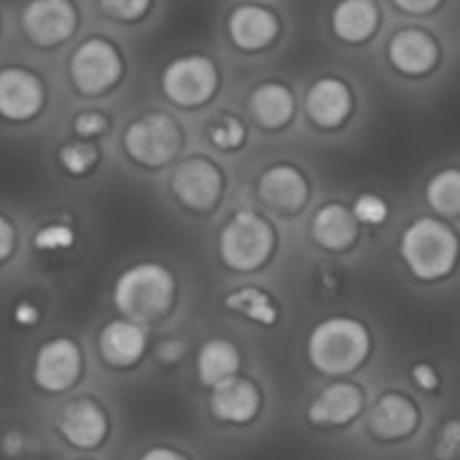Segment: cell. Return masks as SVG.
I'll return each mask as SVG.
<instances>
[{
  "label": "cell",
  "instance_id": "obj_1",
  "mask_svg": "<svg viewBox=\"0 0 460 460\" xmlns=\"http://www.w3.org/2000/svg\"><path fill=\"white\" fill-rule=\"evenodd\" d=\"M129 73L121 43L108 32H89L75 40L67 54L65 75L75 97L84 102L108 100L116 94Z\"/></svg>",
  "mask_w": 460,
  "mask_h": 460
},
{
  "label": "cell",
  "instance_id": "obj_2",
  "mask_svg": "<svg viewBox=\"0 0 460 460\" xmlns=\"http://www.w3.org/2000/svg\"><path fill=\"white\" fill-rule=\"evenodd\" d=\"M178 280L170 267L159 261H137L119 272L111 299L121 318L135 323H156L167 318L175 307Z\"/></svg>",
  "mask_w": 460,
  "mask_h": 460
},
{
  "label": "cell",
  "instance_id": "obj_3",
  "mask_svg": "<svg viewBox=\"0 0 460 460\" xmlns=\"http://www.w3.org/2000/svg\"><path fill=\"white\" fill-rule=\"evenodd\" d=\"M372 353L369 329L348 315H334L321 321L307 337L310 364L329 377H342L356 372Z\"/></svg>",
  "mask_w": 460,
  "mask_h": 460
},
{
  "label": "cell",
  "instance_id": "obj_4",
  "mask_svg": "<svg viewBox=\"0 0 460 460\" xmlns=\"http://www.w3.org/2000/svg\"><path fill=\"white\" fill-rule=\"evenodd\" d=\"M399 253L418 280L437 283L453 275L458 264V234L437 218H418L404 229Z\"/></svg>",
  "mask_w": 460,
  "mask_h": 460
},
{
  "label": "cell",
  "instance_id": "obj_5",
  "mask_svg": "<svg viewBox=\"0 0 460 460\" xmlns=\"http://www.w3.org/2000/svg\"><path fill=\"white\" fill-rule=\"evenodd\" d=\"M183 143V127L167 111H146L121 132V151L140 170H162L172 164L181 156Z\"/></svg>",
  "mask_w": 460,
  "mask_h": 460
},
{
  "label": "cell",
  "instance_id": "obj_6",
  "mask_svg": "<svg viewBox=\"0 0 460 460\" xmlns=\"http://www.w3.org/2000/svg\"><path fill=\"white\" fill-rule=\"evenodd\" d=\"M16 24L27 46L38 51H57L78 38L84 11L78 0H24Z\"/></svg>",
  "mask_w": 460,
  "mask_h": 460
},
{
  "label": "cell",
  "instance_id": "obj_7",
  "mask_svg": "<svg viewBox=\"0 0 460 460\" xmlns=\"http://www.w3.org/2000/svg\"><path fill=\"white\" fill-rule=\"evenodd\" d=\"M51 102L49 81L24 62L0 65V124L30 127L46 116Z\"/></svg>",
  "mask_w": 460,
  "mask_h": 460
},
{
  "label": "cell",
  "instance_id": "obj_8",
  "mask_svg": "<svg viewBox=\"0 0 460 460\" xmlns=\"http://www.w3.org/2000/svg\"><path fill=\"white\" fill-rule=\"evenodd\" d=\"M275 251V232L253 210H237L218 234V256L232 272L261 270Z\"/></svg>",
  "mask_w": 460,
  "mask_h": 460
},
{
  "label": "cell",
  "instance_id": "obj_9",
  "mask_svg": "<svg viewBox=\"0 0 460 460\" xmlns=\"http://www.w3.org/2000/svg\"><path fill=\"white\" fill-rule=\"evenodd\" d=\"M218 67L205 54H181L162 67L159 89L170 105L194 111L210 102L218 92Z\"/></svg>",
  "mask_w": 460,
  "mask_h": 460
},
{
  "label": "cell",
  "instance_id": "obj_10",
  "mask_svg": "<svg viewBox=\"0 0 460 460\" xmlns=\"http://www.w3.org/2000/svg\"><path fill=\"white\" fill-rule=\"evenodd\" d=\"M86 361L73 337H51L38 345L32 358V383L38 391L59 396L78 385Z\"/></svg>",
  "mask_w": 460,
  "mask_h": 460
},
{
  "label": "cell",
  "instance_id": "obj_11",
  "mask_svg": "<svg viewBox=\"0 0 460 460\" xmlns=\"http://www.w3.org/2000/svg\"><path fill=\"white\" fill-rule=\"evenodd\" d=\"M170 191L181 208L191 213H210L224 194V172L208 156H189L175 164Z\"/></svg>",
  "mask_w": 460,
  "mask_h": 460
},
{
  "label": "cell",
  "instance_id": "obj_12",
  "mask_svg": "<svg viewBox=\"0 0 460 460\" xmlns=\"http://www.w3.org/2000/svg\"><path fill=\"white\" fill-rule=\"evenodd\" d=\"M57 431L62 434V439L81 450V453H94L108 442L111 434V420L105 407L92 399V396H78L73 402H67L59 415H57Z\"/></svg>",
  "mask_w": 460,
  "mask_h": 460
},
{
  "label": "cell",
  "instance_id": "obj_13",
  "mask_svg": "<svg viewBox=\"0 0 460 460\" xmlns=\"http://www.w3.org/2000/svg\"><path fill=\"white\" fill-rule=\"evenodd\" d=\"M97 350L111 369H135L148 353V332L143 323H135L129 318H113L100 329Z\"/></svg>",
  "mask_w": 460,
  "mask_h": 460
},
{
  "label": "cell",
  "instance_id": "obj_14",
  "mask_svg": "<svg viewBox=\"0 0 460 460\" xmlns=\"http://www.w3.org/2000/svg\"><path fill=\"white\" fill-rule=\"evenodd\" d=\"M210 412L218 423L245 426L261 412V391L251 377L234 375L210 388Z\"/></svg>",
  "mask_w": 460,
  "mask_h": 460
},
{
  "label": "cell",
  "instance_id": "obj_15",
  "mask_svg": "<svg viewBox=\"0 0 460 460\" xmlns=\"http://www.w3.org/2000/svg\"><path fill=\"white\" fill-rule=\"evenodd\" d=\"M364 412V391L356 383H332L326 385L313 404L307 407V418L321 429H342L353 423Z\"/></svg>",
  "mask_w": 460,
  "mask_h": 460
},
{
  "label": "cell",
  "instance_id": "obj_16",
  "mask_svg": "<svg viewBox=\"0 0 460 460\" xmlns=\"http://www.w3.org/2000/svg\"><path fill=\"white\" fill-rule=\"evenodd\" d=\"M420 426V410L404 394H383L369 412V431L380 442L410 439Z\"/></svg>",
  "mask_w": 460,
  "mask_h": 460
},
{
  "label": "cell",
  "instance_id": "obj_17",
  "mask_svg": "<svg viewBox=\"0 0 460 460\" xmlns=\"http://www.w3.org/2000/svg\"><path fill=\"white\" fill-rule=\"evenodd\" d=\"M259 197L278 213H296L310 197L307 178L291 164H275L259 178Z\"/></svg>",
  "mask_w": 460,
  "mask_h": 460
},
{
  "label": "cell",
  "instance_id": "obj_18",
  "mask_svg": "<svg viewBox=\"0 0 460 460\" xmlns=\"http://www.w3.org/2000/svg\"><path fill=\"white\" fill-rule=\"evenodd\" d=\"M229 38L237 49L243 51H256L264 49L275 40L278 35V19L272 11L261 5H237L229 13Z\"/></svg>",
  "mask_w": 460,
  "mask_h": 460
},
{
  "label": "cell",
  "instance_id": "obj_19",
  "mask_svg": "<svg viewBox=\"0 0 460 460\" xmlns=\"http://www.w3.org/2000/svg\"><path fill=\"white\" fill-rule=\"evenodd\" d=\"M353 108V97L350 89L337 81V78H323L318 84H313V89L307 92V116L326 129L340 127Z\"/></svg>",
  "mask_w": 460,
  "mask_h": 460
},
{
  "label": "cell",
  "instance_id": "obj_20",
  "mask_svg": "<svg viewBox=\"0 0 460 460\" xmlns=\"http://www.w3.org/2000/svg\"><path fill=\"white\" fill-rule=\"evenodd\" d=\"M391 62L410 75L429 73L437 65V40L423 30H402L391 38Z\"/></svg>",
  "mask_w": 460,
  "mask_h": 460
},
{
  "label": "cell",
  "instance_id": "obj_21",
  "mask_svg": "<svg viewBox=\"0 0 460 460\" xmlns=\"http://www.w3.org/2000/svg\"><path fill=\"white\" fill-rule=\"evenodd\" d=\"M358 237V221L353 210L340 202L323 205L313 218V240L326 251H348Z\"/></svg>",
  "mask_w": 460,
  "mask_h": 460
},
{
  "label": "cell",
  "instance_id": "obj_22",
  "mask_svg": "<svg viewBox=\"0 0 460 460\" xmlns=\"http://www.w3.org/2000/svg\"><path fill=\"white\" fill-rule=\"evenodd\" d=\"M240 375V350L234 342L213 337L197 353V377L202 385L216 388L218 383Z\"/></svg>",
  "mask_w": 460,
  "mask_h": 460
},
{
  "label": "cell",
  "instance_id": "obj_23",
  "mask_svg": "<svg viewBox=\"0 0 460 460\" xmlns=\"http://www.w3.org/2000/svg\"><path fill=\"white\" fill-rule=\"evenodd\" d=\"M377 19H380V11L375 0H342L332 13V27L342 40L361 43L375 32Z\"/></svg>",
  "mask_w": 460,
  "mask_h": 460
},
{
  "label": "cell",
  "instance_id": "obj_24",
  "mask_svg": "<svg viewBox=\"0 0 460 460\" xmlns=\"http://www.w3.org/2000/svg\"><path fill=\"white\" fill-rule=\"evenodd\" d=\"M248 105H251L253 119H256L261 127L278 129V127H283V124L291 119V113H294V94H291L286 86H280V84H264V86L253 89Z\"/></svg>",
  "mask_w": 460,
  "mask_h": 460
},
{
  "label": "cell",
  "instance_id": "obj_25",
  "mask_svg": "<svg viewBox=\"0 0 460 460\" xmlns=\"http://www.w3.org/2000/svg\"><path fill=\"white\" fill-rule=\"evenodd\" d=\"M224 307L234 315H243V318L259 323V326H275L280 318L275 299L259 286H240V288L229 291L224 296Z\"/></svg>",
  "mask_w": 460,
  "mask_h": 460
},
{
  "label": "cell",
  "instance_id": "obj_26",
  "mask_svg": "<svg viewBox=\"0 0 460 460\" xmlns=\"http://www.w3.org/2000/svg\"><path fill=\"white\" fill-rule=\"evenodd\" d=\"M57 164L67 178H75V181L89 178L102 164V148L94 140L70 137L57 148Z\"/></svg>",
  "mask_w": 460,
  "mask_h": 460
},
{
  "label": "cell",
  "instance_id": "obj_27",
  "mask_svg": "<svg viewBox=\"0 0 460 460\" xmlns=\"http://www.w3.org/2000/svg\"><path fill=\"white\" fill-rule=\"evenodd\" d=\"M426 199L429 205L439 213V216H460V170H442L429 181L426 189Z\"/></svg>",
  "mask_w": 460,
  "mask_h": 460
},
{
  "label": "cell",
  "instance_id": "obj_28",
  "mask_svg": "<svg viewBox=\"0 0 460 460\" xmlns=\"http://www.w3.org/2000/svg\"><path fill=\"white\" fill-rule=\"evenodd\" d=\"M78 232L67 221H43L32 234V248L40 253H65L75 245Z\"/></svg>",
  "mask_w": 460,
  "mask_h": 460
},
{
  "label": "cell",
  "instance_id": "obj_29",
  "mask_svg": "<svg viewBox=\"0 0 460 460\" xmlns=\"http://www.w3.org/2000/svg\"><path fill=\"white\" fill-rule=\"evenodd\" d=\"M111 129H113V116L105 108H81L70 119V132L73 137H81V140L100 143L102 137L111 135Z\"/></svg>",
  "mask_w": 460,
  "mask_h": 460
},
{
  "label": "cell",
  "instance_id": "obj_30",
  "mask_svg": "<svg viewBox=\"0 0 460 460\" xmlns=\"http://www.w3.org/2000/svg\"><path fill=\"white\" fill-rule=\"evenodd\" d=\"M94 5L102 19L129 27V24H140L151 13L154 0H94Z\"/></svg>",
  "mask_w": 460,
  "mask_h": 460
},
{
  "label": "cell",
  "instance_id": "obj_31",
  "mask_svg": "<svg viewBox=\"0 0 460 460\" xmlns=\"http://www.w3.org/2000/svg\"><path fill=\"white\" fill-rule=\"evenodd\" d=\"M208 140L221 151H234L245 143V127L234 116H221L208 127Z\"/></svg>",
  "mask_w": 460,
  "mask_h": 460
},
{
  "label": "cell",
  "instance_id": "obj_32",
  "mask_svg": "<svg viewBox=\"0 0 460 460\" xmlns=\"http://www.w3.org/2000/svg\"><path fill=\"white\" fill-rule=\"evenodd\" d=\"M353 216H356V221H361V224L377 226V224H383V221L388 218V205H385V199L377 197V194H361V197L356 199V205H353Z\"/></svg>",
  "mask_w": 460,
  "mask_h": 460
},
{
  "label": "cell",
  "instance_id": "obj_33",
  "mask_svg": "<svg viewBox=\"0 0 460 460\" xmlns=\"http://www.w3.org/2000/svg\"><path fill=\"white\" fill-rule=\"evenodd\" d=\"M437 456L445 460H460V418H453L442 426L437 437Z\"/></svg>",
  "mask_w": 460,
  "mask_h": 460
},
{
  "label": "cell",
  "instance_id": "obj_34",
  "mask_svg": "<svg viewBox=\"0 0 460 460\" xmlns=\"http://www.w3.org/2000/svg\"><path fill=\"white\" fill-rule=\"evenodd\" d=\"M186 353H189V345H186L181 337H167V340H162V342L154 348V356H156V361H159L162 367H175V364H181V361L186 358Z\"/></svg>",
  "mask_w": 460,
  "mask_h": 460
},
{
  "label": "cell",
  "instance_id": "obj_35",
  "mask_svg": "<svg viewBox=\"0 0 460 460\" xmlns=\"http://www.w3.org/2000/svg\"><path fill=\"white\" fill-rule=\"evenodd\" d=\"M11 318H13V323L19 329H35L40 323V318H43V310L30 299H19L13 305V310H11Z\"/></svg>",
  "mask_w": 460,
  "mask_h": 460
},
{
  "label": "cell",
  "instance_id": "obj_36",
  "mask_svg": "<svg viewBox=\"0 0 460 460\" xmlns=\"http://www.w3.org/2000/svg\"><path fill=\"white\" fill-rule=\"evenodd\" d=\"M16 243H19V234H16L13 221L5 213H0V267L16 253Z\"/></svg>",
  "mask_w": 460,
  "mask_h": 460
},
{
  "label": "cell",
  "instance_id": "obj_37",
  "mask_svg": "<svg viewBox=\"0 0 460 460\" xmlns=\"http://www.w3.org/2000/svg\"><path fill=\"white\" fill-rule=\"evenodd\" d=\"M412 383L423 391V394H434V391H439V385H442V377H439V372L431 367V364H415L412 367Z\"/></svg>",
  "mask_w": 460,
  "mask_h": 460
},
{
  "label": "cell",
  "instance_id": "obj_38",
  "mask_svg": "<svg viewBox=\"0 0 460 460\" xmlns=\"http://www.w3.org/2000/svg\"><path fill=\"white\" fill-rule=\"evenodd\" d=\"M137 460H189L183 453H178V450H172V447H148L143 456Z\"/></svg>",
  "mask_w": 460,
  "mask_h": 460
},
{
  "label": "cell",
  "instance_id": "obj_39",
  "mask_svg": "<svg viewBox=\"0 0 460 460\" xmlns=\"http://www.w3.org/2000/svg\"><path fill=\"white\" fill-rule=\"evenodd\" d=\"M396 5H402L404 11H412V13H426V11L437 8L439 0H396Z\"/></svg>",
  "mask_w": 460,
  "mask_h": 460
},
{
  "label": "cell",
  "instance_id": "obj_40",
  "mask_svg": "<svg viewBox=\"0 0 460 460\" xmlns=\"http://www.w3.org/2000/svg\"><path fill=\"white\" fill-rule=\"evenodd\" d=\"M0 35H3V11H0Z\"/></svg>",
  "mask_w": 460,
  "mask_h": 460
}]
</instances>
